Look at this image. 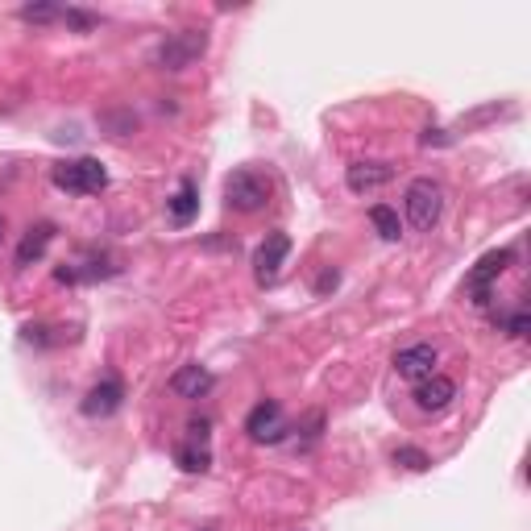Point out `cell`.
<instances>
[{"label": "cell", "mask_w": 531, "mask_h": 531, "mask_svg": "<svg viewBox=\"0 0 531 531\" xmlns=\"http://www.w3.org/2000/svg\"><path fill=\"white\" fill-rule=\"evenodd\" d=\"M511 262H515L511 249H494V254H486L478 266L469 270V291H473V303H478V307H486V303H490V287L498 283V274L507 270Z\"/></svg>", "instance_id": "cell-6"}, {"label": "cell", "mask_w": 531, "mask_h": 531, "mask_svg": "<svg viewBox=\"0 0 531 531\" xmlns=\"http://www.w3.org/2000/svg\"><path fill=\"white\" fill-rule=\"evenodd\" d=\"M370 225L378 229L382 241H399V237H403V220H399V212H395V208H386V204H374V208H370Z\"/></svg>", "instance_id": "cell-15"}, {"label": "cell", "mask_w": 531, "mask_h": 531, "mask_svg": "<svg viewBox=\"0 0 531 531\" xmlns=\"http://www.w3.org/2000/svg\"><path fill=\"white\" fill-rule=\"evenodd\" d=\"M204 50H208V34L204 30H183V34H171L154 50V63L162 71H183V67H191L195 59H200Z\"/></svg>", "instance_id": "cell-4"}, {"label": "cell", "mask_w": 531, "mask_h": 531, "mask_svg": "<svg viewBox=\"0 0 531 531\" xmlns=\"http://www.w3.org/2000/svg\"><path fill=\"white\" fill-rule=\"evenodd\" d=\"M225 200L233 212H245V216H254L270 204V179L258 175V171H249V166H241V171H233L225 179Z\"/></svg>", "instance_id": "cell-2"}, {"label": "cell", "mask_w": 531, "mask_h": 531, "mask_svg": "<svg viewBox=\"0 0 531 531\" xmlns=\"http://www.w3.org/2000/svg\"><path fill=\"white\" fill-rule=\"evenodd\" d=\"M436 361H440L436 345L419 341V345H407V349H399V353H395V374H399V378H407V382H424V378H432V374H436Z\"/></svg>", "instance_id": "cell-7"}, {"label": "cell", "mask_w": 531, "mask_h": 531, "mask_svg": "<svg viewBox=\"0 0 531 531\" xmlns=\"http://www.w3.org/2000/svg\"><path fill=\"white\" fill-rule=\"evenodd\" d=\"M498 328L502 332H507V337H527V328H531V316L523 312V307H519V312H511V316H502L498 320Z\"/></svg>", "instance_id": "cell-20"}, {"label": "cell", "mask_w": 531, "mask_h": 531, "mask_svg": "<svg viewBox=\"0 0 531 531\" xmlns=\"http://www.w3.org/2000/svg\"><path fill=\"white\" fill-rule=\"evenodd\" d=\"M245 432H249V440H258V444H278L291 428H287L283 407H278L274 399H262L254 411L245 415Z\"/></svg>", "instance_id": "cell-5"}, {"label": "cell", "mask_w": 531, "mask_h": 531, "mask_svg": "<svg viewBox=\"0 0 531 531\" xmlns=\"http://www.w3.org/2000/svg\"><path fill=\"white\" fill-rule=\"evenodd\" d=\"M390 179H395V166H390V162H353L345 171V187L353 195H370V191L386 187Z\"/></svg>", "instance_id": "cell-10"}, {"label": "cell", "mask_w": 531, "mask_h": 531, "mask_svg": "<svg viewBox=\"0 0 531 531\" xmlns=\"http://www.w3.org/2000/svg\"><path fill=\"white\" fill-rule=\"evenodd\" d=\"M121 403H125V386H121V378H104V382H96V386L88 390V395H83L79 411L88 415V419H104V415H113Z\"/></svg>", "instance_id": "cell-9"}, {"label": "cell", "mask_w": 531, "mask_h": 531, "mask_svg": "<svg viewBox=\"0 0 531 531\" xmlns=\"http://www.w3.org/2000/svg\"><path fill=\"white\" fill-rule=\"evenodd\" d=\"M395 465H399V469H411V473H424V469H432V457H428L424 449L399 444V449H395Z\"/></svg>", "instance_id": "cell-17"}, {"label": "cell", "mask_w": 531, "mask_h": 531, "mask_svg": "<svg viewBox=\"0 0 531 531\" xmlns=\"http://www.w3.org/2000/svg\"><path fill=\"white\" fill-rule=\"evenodd\" d=\"M415 407L419 411H444L453 399H457V382L453 378H444V374H432L424 382H415Z\"/></svg>", "instance_id": "cell-11"}, {"label": "cell", "mask_w": 531, "mask_h": 531, "mask_svg": "<svg viewBox=\"0 0 531 531\" xmlns=\"http://www.w3.org/2000/svg\"><path fill=\"white\" fill-rule=\"evenodd\" d=\"M50 241H54V225H50V220H42V225H34L30 233L21 237V245H17V266L25 270V266L42 262L46 249H50Z\"/></svg>", "instance_id": "cell-13"}, {"label": "cell", "mask_w": 531, "mask_h": 531, "mask_svg": "<svg viewBox=\"0 0 531 531\" xmlns=\"http://www.w3.org/2000/svg\"><path fill=\"white\" fill-rule=\"evenodd\" d=\"M17 17L21 21H34V25H50V21H63V9L59 5H25Z\"/></svg>", "instance_id": "cell-18"}, {"label": "cell", "mask_w": 531, "mask_h": 531, "mask_svg": "<svg viewBox=\"0 0 531 531\" xmlns=\"http://www.w3.org/2000/svg\"><path fill=\"white\" fill-rule=\"evenodd\" d=\"M403 204H407V220H411V229L419 233H428L440 225V212H444V187L436 179H415L403 195Z\"/></svg>", "instance_id": "cell-1"}, {"label": "cell", "mask_w": 531, "mask_h": 531, "mask_svg": "<svg viewBox=\"0 0 531 531\" xmlns=\"http://www.w3.org/2000/svg\"><path fill=\"white\" fill-rule=\"evenodd\" d=\"M166 212H171V220L183 229V225H191L195 220V212H200V191H195V183L191 179H183L179 183V191L166 200Z\"/></svg>", "instance_id": "cell-14"}, {"label": "cell", "mask_w": 531, "mask_h": 531, "mask_svg": "<svg viewBox=\"0 0 531 531\" xmlns=\"http://www.w3.org/2000/svg\"><path fill=\"white\" fill-rule=\"evenodd\" d=\"M287 254H291V237L287 233H266V241L258 245V254H254V274H258V283H274L278 278V270H283V262H287Z\"/></svg>", "instance_id": "cell-8"}, {"label": "cell", "mask_w": 531, "mask_h": 531, "mask_svg": "<svg viewBox=\"0 0 531 531\" xmlns=\"http://www.w3.org/2000/svg\"><path fill=\"white\" fill-rule=\"evenodd\" d=\"M337 283H341V274H337V270H324V274H320V283H316V291H332Z\"/></svg>", "instance_id": "cell-21"}, {"label": "cell", "mask_w": 531, "mask_h": 531, "mask_svg": "<svg viewBox=\"0 0 531 531\" xmlns=\"http://www.w3.org/2000/svg\"><path fill=\"white\" fill-rule=\"evenodd\" d=\"M204 531H212V527H204Z\"/></svg>", "instance_id": "cell-23"}, {"label": "cell", "mask_w": 531, "mask_h": 531, "mask_svg": "<svg viewBox=\"0 0 531 531\" xmlns=\"http://www.w3.org/2000/svg\"><path fill=\"white\" fill-rule=\"evenodd\" d=\"M175 461H179V469H187V473H208L212 453H208V444H179V449H175Z\"/></svg>", "instance_id": "cell-16"}, {"label": "cell", "mask_w": 531, "mask_h": 531, "mask_svg": "<svg viewBox=\"0 0 531 531\" xmlns=\"http://www.w3.org/2000/svg\"><path fill=\"white\" fill-rule=\"evenodd\" d=\"M54 187L67 191V195H96L108 187V171L96 158H75V162H59L54 166Z\"/></svg>", "instance_id": "cell-3"}, {"label": "cell", "mask_w": 531, "mask_h": 531, "mask_svg": "<svg viewBox=\"0 0 531 531\" xmlns=\"http://www.w3.org/2000/svg\"><path fill=\"white\" fill-rule=\"evenodd\" d=\"M212 390V374L200 366V361H191V366H179L175 374H171V395H179V399H204Z\"/></svg>", "instance_id": "cell-12"}, {"label": "cell", "mask_w": 531, "mask_h": 531, "mask_svg": "<svg viewBox=\"0 0 531 531\" xmlns=\"http://www.w3.org/2000/svg\"><path fill=\"white\" fill-rule=\"evenodd\" d=\"M63 25H71V30H79V34H88V30H96V25H100V17L83 13V9H63Z\"/></svg>", "instance_id": "cell-19"}, {"label": "cell", "mask_w": 531, "mask_h": 531, "mask_svg": "<svg viewBox=\"0 0 531 531\" xmlns=\"http://www.w3.org/2000/svg\"><path fill=\"white\" fill-rule=\"evenodd\" d=\"M0 241H5V216H0Z\"/></svg>", "instance_id": "cell-22"}]
</instances>
